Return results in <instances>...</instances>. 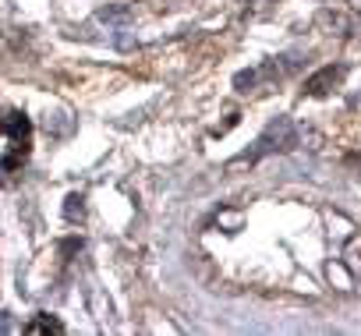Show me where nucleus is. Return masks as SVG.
Segmentation results:
<instances>
[{
  "label": "nucleus",
  "mask_w": 361,
  "mask_h": 336,
  "mask_svg": "<svg viewBox=\"0 0 361 336\" xmlns=\"http://www.w3.org/2000/svg\"><path fill=\"white\" fill-rule=\"evenodd\" d=\"M25 156H29V149H15V152H8L4 159H0V174H15V170H22Z\"/></svg>",
  "instance_id": "nucleus-8"
},
{
  "label": "nucleus",
  "mask_w": 361,
  "mask_h": 336,
  "mask_svg": "<svg viewBox=\"0 0 361 336\" xmlns=\"http://www.w3.org/2000/svg\"><path fill=\"white\" fill-rule=\"evenodd\" d=\"M255 82H259V71H238V75H234V89H238V92H248Z\"/></svg>",
  "instance_id": "nucleus-10"
},
{
  "label": "nucleus",
  "mask_w": 361,
  "mask_h": 336,
  "mask_svg": "<svg viewBox=\"0 0 361 336\" xmlns=\"http://www.w3.org/2000/svg\"><path fill=\"white\" fill-rule=\"evenodd\" d=\"M15 329V315L11 311H0V332H11Z\"/></svg>",
  "instance_id": "nucleus-11"
},
{
  "label": "nucleus",
  "mask_w": 361,
  "mask_h": 336,
  "mask_svg": "<svg viewBox=\"0 0 361 336\" xmlns=\"http://www.w3.org/2000/svg\"><path fill=\"white\" fill-rule=\"evenodd\" d=\"M319 18H322V22H333V25H340V32H343V36H357V32H361V18H354V15L347 11V4H343V0H336V4H333V11H322Z\"/></svg>",
  "instance_id": "nucleus-4"
},
{
  "label": "nucleus",
  "mask_w": 361,
  "mask_h": 336,
  "mask_svg": "<svg viewBox=\"0 0 361 336\" xmlns=\"http://www.w3.org/2000/svg\"><path fill=\"white\" fill-rule=\"evenodd\" d=\"M0 131L8 135L11 149H29V138H32V120H29L22 110L8 106V110H0Z\"/></svg>",
  "instance_id": "nucleus-2"
},
{
  "label": "nucleus",
  "mask_w": 361,
  "mask_h": 336,
  "mask_svg": "<svg viewBox=\"0 0 361 336\" xmlns=\"http://www.w3.org/2000/svg\"><path fill=\"white\" fill-rule=\"evenodd\" d=\"M96 18L99 22H131V8L128 4H106V8L96 11Z\"/></svg>",
  "instance_id": "nucleus-7"
},
{
  "label": "nucleus",
  "mask_w": 361,
  "mask_h": 336,
  "mask_svg": "<svg viewBox=\"0 0 361 336\" xmlns=\"http://www.w3.org/2000/svg\"><path fill=\"white\" fill-rule=\"evenodd\" d=\"M61 251H64V255H75V251H82V237H71V241H64V244H61Z\"/></svg>",
  "instance_id": "nucleus-12"
},
{
  "label": "nucleus",
  "mask_w": 361,
  "mask_h": 336,
  "mask_svg": "<svg viewBox=\"0 0 361 336\" xmlns=\"http://www.w3.org/2000/svg\"><path fill=\"white\" fill-rule=\"evenodd\" d=\"M82 216H85V195H68L64 199V220L68 223H82Z\"/></svg>",
  "instance_id": "nucleus-6"
},
{
  "label": "nucleus",
  "mask_w": 361,
  "mask_h": 336,
  "mask_svg": "<svg viewBox=\"0 0 361 336\" xmlns=\"http://www.w3.org/2000/svg\"><path fill=\"white\" fill-rule=\"evenodd\" d=\"M71 127H75V124H71L64 113H54V117H47V131H50V135H68Z\"/></svg>",
  "instance_id": "nucleus-9"
},
{
  "label": "nucleus",
  "mask_w": 361,
  "mask_h": 336,
  "mask_svg": "<svg viewBox=\"0 0 361 336\" xmlns=\"http://www.w3.org/2000/svg\"><path fill=\"white\" fill-rule=\"evenodd\" d=\"M294 145H298V131H294L290 117H273V120L266 124V131L255 138V145H252L248 152H241L231 166H238V163H259L262 156H269V152H287V149H294Z\"/></svg>",
  "instance_id": "nucleus-1"
},
{
  "label": "nucleus",
  "mask_w": 361,
  "mask_h": 336,
  "mask_svg": "<svg viewBox=\"0 0 361 336\" xmlns=\"http://www.w3.org/2000/svg\"><path fill=\"white\" fill-rule=\"evenodd\" d=\"M340 78H343V64H326V68H319V71L305 82V92H308V96H326Z\"/></svg>",
  "instance_id": "nucleus-3"
},
{
  "label": "nucleus",
  "mask_w": 361,
  "mask_h": 336,
  "mask_svg": "<svg viewBox=\"0 0 361 336\" xmlns=\"http://www.w3.org/2000/svg\"><path fill=\"white\" fill-rule=\"evenodd\" d=\"M25 332H29V336H39V332H64V322L54 318V315H36L32 322H25Z\"/></svg>",
  "instance_id": "nucleus-5"
}]
</instances>
